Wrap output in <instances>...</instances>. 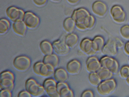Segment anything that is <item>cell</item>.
<instances>
[{
  "label": "cell",
  "mask_w": 129,
  "mask_h": 97,
  "mask_svg": "<svg viewBox=\"0 0 129 97\" xmlns=\"http://www.w3.org/2000/svg\"><path fill=\"white\" fill-rule=\"evenodd\" d=\"M15 79L10 78H0L1 89H6L12 91L14 87Z\"/></svg>",
  "instance_id": "ac0fdd59"
},
{
  "label": "cell",
  "mask_w": 129,
  "mask_h": 97,
  "mask_svg": "<svg viewBox=\"0 0 129 97\" xmlns=\"http://www.w3.org/2000/svg\"><path fill=\"white\" fill-rule=\"evenodd\" d=\"M47 0H33L34 3L37 5L41 6L46 3Z\"/></svg>",
  "instance_id": "e575fe53"
},
{
  "label": "cell",
  "mask_w": 129,
  "mask_h": 97,
  "mask_svg": "<svg viewBox=\"0 0 129 97\" xmlns=\"http://www.w3.org/2000/svg\"><path fill=\"white\" fill-rule=\"evenodd\" d=\"M11 91L6 89H1L0 91V96L2 97H11Z\"/></svg>",
  "instance_id": "1f68e13d"
},
{
  "label": "cell",
  "mask_w": 129,
  "mask_h": 97,
  "mask_svg": "<svg viewBox=\"0 0 129 97\" xmlns=\"http://www.w3.org/2000/svg\"><path fill=\"white\" fill-rule=\"evenodd\" d=\"M77 29L85 30L92 28L95 23L94 17L88 11L83 8H80L74 10L72 15Z\"/></svg>",
  "instance_id": "6da1fadb"
},
{
  "label": "cell",
  "mask_w": 129,
  "mask_h": 97,
  "mask_svg": "<svg viewBox=\"0 0 129 97\" xmlns=\"http://www.w3.org/2000/svg\"><path fill=\"white\" fill-rule=\"evenodd\" d=\"M6 12L8 18L15 22L23 19L25 14L22 10L13 6L8 7Z\"/></svg>",
  "instance_id": "4fadbf2b"
},
{
  "label": "cell",
  "mask_w": 129,
  "mask_h": 97,
  "mask_svg": "<svg viewBox=\"0 0 129 97\" xmlns=\"http://www.w3.org/2000/svg\"><path fill=\"white\" fill-rule=\"evenodd\" d=\"M56 88L60 97L74 96V94L73 91L66 82L57 83Z\"/></svg>",
  "instance_id": "9a60e30c"
},
{
  "label": "cell",
  "mask_w": 129,
  "mask_h": 97,
  "mask_svg": "<svg viewBox=\"0 0 129 97\" xmlns=\"http://www.w3.org/2000/svg\"><path fill=\"white\" fill-rule=\"evenodd\" d=\"M99 60L102 67L109 70L113 74H116L118 72L119 64L113 57L104 56Z\"/></svg>",
  "instance_id": "8992f818"
},
{
  "label": "cell",
  "mask_w": 129,
  "mask_h": 97,
  "mask_svg": "<svg viewBox=\"0 0 129 97\" xmlns=\"http://www.w3.org/2000/svg\"><path fill=\"white\" fill-rule=\"evenodd\" d=\"M53 51L58 56H64L69 53L70 48L64 40L59 39L54 41L52 44Z\"/></svg>",
  "instance_id": "52a82bcc"
},
{
  "label": "cell",
  "mask_w": 129,
  "mask_h": 97,
  "mask_svg": "<svg viewBox=\"0 0 129 97\" xmlns=\"http://www.w3.org/2000/svg\"><path fill=\"white\" fill-rule=\"evenodd\" d=\"M25 87V90L28 91L31 96H41L45 92L43 85L38 83L35 79L32 78H29L26 81Z\"/></svg>",
  "instance_id": "277c9868"
},
{
  "label": "cell",
  "mask_w": 129,
  "mask_h": 97,
  "mask_svg": "<svg viewBox=\"0 0 129 97\" xmlns=\"http://www.w3.org/2000/svg\"><path fill=\"white\" fill-rule=\"evenodd\" d=\"M39 46L41 52L45 56L53 53L52 44L49 41L46 40L42 41Z\"/></svg>",
  "instance_id": "7402d4cb"
},
{
  "label": "cell",
  "mask_w": 129,
  "mask_h": 97,
  "mask_svg": "<svg viewBox=\"0 0 129 97\" xmlns=\"http://www.w3.org/2000/svg\"><path fill=\"white\" fill-rule=\"evenodd\" d=\"M51 1L54 2H58L60 0H51Z\"/></svg>",
  "instance_id": "ab89813d"
},
{
  "label": "cell",
  "mask_w": 129,
  "mask_h": 97,
  "mask_svg": "<svg viewBox=\"0 0 129 97\" xmlns=\"http://www.w3.org/2000/svg\"><path fill=\"white\" fill-rule=\"evenodd\" d=\"M88 80L91 85L96 87L102 81L97 72L89 73L88 76Z\"/></svg>",
  "instance_id": "484cf974"
},
{
  "label": "cell",
  "mask_w": 129,
  "mask_h": 97,
  "mask_svg": "<svg viewBox=\"0 0 129 97\" xmlns=\"http://www.w3.org/2000/svg\"><path fill=\"white\" fill-rule=\"evenodd\" d=\"M117 48L115 39H110L105 44L101 52L104 56L113 57L117 54Z\"/></svg>",
  "instance_id": "ba28073f"
},
{
  "label": "cell",
  "mask_w": 129,
  "mask_h": 97,
  "mask_svg": "<svg viewBox=\"0 0 129 97\" xmlns=\"http://www.w3.org/2000/svg\"><path fill=\"white\" fill-rule=\"evenodd\" d=\"M23 19L25 25L30 29L37 27L40 21L39 18L34 13L30 11L27 12L25 13Z\"/></svg>",
  "instance_id": "30bf717a"
},
{
  "label": "cell",
  "mask_w": 129,
  "mask_h": 97,
  "mask_svg": "<svg viewBox=\"0 0 129 97\" xmlns=\"http://www.w3.org/2000/svg\"><path fill=\"white\" fill-rule=\"evenodd\" d=\"M124 51L126 55L129 56V41L125 44L124 47Z\"/></svg>",
  "instance_id": "8d00e7d4"
},
{
  "label": "cell",
  "mask_w": 129,
  "mask_h": 97,
  "mask_svg": "<svg viewBox=\"0 0 129 97\" xmlns=\"http://www.w3.org/2000/svg\"><path fill=\"white\" fill-rule=\"evenodd\" d=\"M117 84L113 78L102 81L97 87L98 93L102 96H106L111 94L116 89Z\"/></svg>",
  "instance_id": "3957f363"
},
{
  "label": "cell",
  "mask_w": 129,
  "mask_h": 97,
  "mask_svg": "<svg viewBox=\"0 0 129 97\" xmlns=\"http://www.w3.org/2000/svg\"><path fill=\"white\" fill-rule=\"evenodd\" d=\"M70 3L72 4H75L79 2V0H67Z\"/></svg>",
  "instance_id": "74e56055"
},
{
  "label": "cell",
  "mask_w": 129,
  "mask_h": 97,
  "mask_svg": "<svg viewBox=\"0 0 129 97\" xmlns=\"http://www.w3.org/2000/svg\"><path fill=\"white\" fill-rule=\"evenodd\" d=\"M66 43L70 48L75 47L79 40L77 35L74 33H71L67 35L64 39Z\"/></svg>",
  "instance_id": "603a6c76"
},
{
  "label": "cell",
  "mask_w": 129,
  "mask_h": 97,
  "mask_svg": "<svg viewBox=\"0 0 129 97\" xmlns=\"http://www.w3.org/2000/svg\"><path fill=\"white\" fill-rule=\"evenodd\" d=\"M45 92L47 95L51 97H59V94L58 92L56 86L50 85L44 88Z\"/></svg>",
  "instance_id": "4316f807"
},
{
  "label": "cell",
  "mask_w": 129,
  "mask_h": 97,
  "mask_svg": "<svg viewBox=\"0 0 129 97\" xmlns=\"http://www.w3.org/2000/svg\"><path fill=\"white\" fill-rule=\"evenodd\" d=\"M97 73L102 81L112 78L113 74L109 70L102 67Z\"/></svg>",
  "instance_id": "cb8c5ba5"
},
{
  "label": "cell",
  "mask_w": 129,
  "mask_h": 97,
  "mask_svg": "<svg viewBox=\"0 0 129 97\" xmlns=\"http://www.w3.org/2000/svg\"><path fill=\"white\" fill-rule=\"evenodd\" d=\"M12 27L13 31L17 34L21 36L24 35L26 27L24 23L21 20L15 21L13 24Z\"/></svg>",
  "instance_id": "44dd1931"
},
{
  "label": "cell",
  "mask_w": 129,
  "mask_h": 97,
  "mask_svg": "<svg viewBox=\"0 0 129 97\" xmlns=\"http://www.w3.org/2000/svg\"><path fill=\"white\" fill-rule=\"evenodd\" d=\"M86 70L89 73L97 72L101 67L99 60L94 56H89L85 63Z\"/></svg>",
  "instance_id": "7c38bea8"
},
{
  "label": "cell",
  "mask_w": 129,
  "mask_h": 97,
  "mask_svg": "<svg viewBox=\"0 0 129 97\" xmlns=\"http://www.w3.org/2000/svg\"><path fill=\"white\" fill-rule=\"evenodd\" d=\"M14 67L19 71L24 72L30 67L31 61L30 58L24 55H21L16 57L13 61Z\"/></svg>",
  "instance_id": "5b68a950"
},
{
  "label": "cell",
  "mask_w": 129,
  "mask_h": 97,
  "mask_svg": "<svg viewBox=\"0 0 129 97\" xmlns=\"http://www.w3.org/2000/svg\"><path fill=\"white\" fill-rule=\"evenodd\" d=\"M119 75L122 78H127L129 76V66L125 65L122 66L120 70Z\"/></svg>",
  "instance_id": "f1b7e54d"
},
{
  "label": "cell",
  "mask_w": 129,
  "mask_h": 97,
  "mask_svg": "<svg viewBox=\"0 0 129 97\" xmlns=\"http://www.w3.org/2000/svg\"><path fill=\"white\" fill-rule=\"evenodd\" d=\"M94 96L93 92L90 89L84 91L81 94V96L82 97H93Z\"/></svg>",
  "instance_id": "d6a6232c"
},
{
  "label": "cell",
  "mask_w": 129,
  "mask_h": 97,
  "mask_svg": "<svg viewBox=\"0 0 129 97\" xmlns=\"http://www.w3.org/2000/svg\"><path fill=\"white\" fill-rule=\"evenodd\" d=\"M79 48L80 51L89 57L94 56L96 53L93 49L92 40L87 38H84L81 40L79 44Z\"/></svg>",
  "instance_id": "8fae6325"
},
{
  "label": "cell",
  "mask_w": 129,
  "mask_h": 97,
  "mask_svg": "<svg viewBox=\"0 0 129 97\" xmlns=\"http://www.w3.org/2000/svg\"><path fill=\"white\" fill-rule=\"evenodd\" d=\"M75 23L72 18L68 17L65 19L63 23V27L67 32L70 33L74 30L75 26Z\"/></svg>",
  "instance_id": "d4e9b609"
},
{
  "label": "cell",
  "mask_w": 129,
  "mask_h": 97,
  "mask_svg": "<svg viewBox=\"0 0 129 97\" xmlns=\"http://www.w3.org/2000/svg\"><path fill=\"white\" fill-rule=\"evenodd\" d=\"M128 63H129V57L128 59Z\"/></svg>",
  "instance_id": "60d3db41"
},
{
  "label": "cell",
  "mask_w": 129,
  "mask_h": 97,
  "mask_svg": "<svg viewBox=\"0 0 129 97\" xmlns=\"http://www.w3.org/2000/svg\"><path fill=\"white\" fill-rule=\"evenodd\" d=\"M126 84L129 86V76L126 79Z\"/></svg>",
  "instance_id": "f35d334b"
},
{
  "label": "cell",
  "mask_w": 129,
  "mask_h": 97,
  "mask_svg": "<svg viewBox=\"0 0 129 97\" xmlns=\"http://www.w3.org/2000/svg\"><path fill=\"white\" fill-rule=\"evenodd\" d=\"M93 12L98 16L102 17L106 13L107 8L106 4L103 2L99 1L94 2L92 6Z\"/></svg>",
  "instance_id": "2e32d148"
},
{
  "label": "cell",
  "mask_w": 129,
  "mask_h": 97,
  "mask_svg": "<svg viewBox=\"0 0 129 97\" xmlns=\"http://www.w3.org/2000/svg\"><path fill=\"white\" fill-rule=\"evenodd\" d=\"M122 36L124 38L129 39V26L125 25L122 26L120 30Z\"/></svg>",
  "instance_id": "f546056e"
},
{
  "label": "cell",
  "mask_w": 129,
  "mask_h": 97,
  "mask_svg": "<svg viewBox=\"0 0 129 97\" xmlns=\"http://www.w3.org/2000/svg\"><path fill=\"white\" fill-rule=\"evenodd\" d=\"M110 13L113 19L116 22L121 23L126 18V14L122 8L116 5L113 6L110 10Z\"/></svg>",
  "instance_id": "9c48e42d"
},
{
  "label": "cell",
  "mask_w": 129,
  "mask_h": 97,
  "mask_svg": "<svg viewBox=\"0 0 129 97\" xmlns=\"http://www.w3.org/2000/svg\"><path fill=\"white\" fill-rule=\"evenodd\" d=\"M57 83L54 79L48 78L44 81L43 86L44 88L50 85L56 86Z\"/></svg>",
  "instance_id": "4dcf8cb0"
},
{
  "label": "cell",
  "mask_w": 129,
  "mask_h": 97,
  "mask_svg": "<svg viewBox=\"0 0 129 97\" xmlns=\"http://www.w3.org/2000/svg\"><path fill=\"white\" fill-rule=\"evenodd\" d=\"M42 61L45 63L51 65L55 69L58 65L59 59L58 56L52 53L45 56Z\"/></svg>",
  "instance_id": "d6986e66"
},
{
  "label": "cell",
  "mask_w": 129,
  "mask_h": 97,
  "mask_svg": "<svg viewBox=\"0 0 129 97\" xmlns=\"http://www.w3.org/2000/svg\"><path fill=\"white\" fill-rule=\"evenodd\" d=\"M33 70L36 75L44 78H49L53 75L55 68L51 65L39 61L33 65Z\"/></svg>",
  "instance_id": "7a4b0ae2"
},
{
  "label": "cell",
  "mask_w": 129,
  "mask_h": 97,
  "mask_svg": "<svg viewBox=\"0 0 129 97\" xmlns=\"http://www.w3.org/2000/svg\"><path fill=\"white\" fill-rule=\"evenodd\" d=\"M10 23L7 19L2 18L0 20V33L4 34L5 33L9 28Z\"/></svg>",
  "instance_id": "83f0119b"
},
{
  "label": "cell",
  "mask_w": 129,
  "mask_h": 97,
  "mask_svg": "<svg viewBox=\"0 0 129 97\" xmlns=\"http://www.w3.org/2000/svg\"><path fill=\"white\" fill-rule=\"evenodd\" d=\"M82 68L81 62L76 59L71 60L67 63L66 70L69 74L75 75L78 74Z\"/></svg>",
  "instance_id": "5bb4252c"
},
{
  "label": "cell",
  "mask_w": 129,
  "mask_h": 97,
  "mask_svg": "<svg viewBox=\"0 0 129 97\" xmlns=\"http://www.w3.org/2000/svg\"><path fill=\"white\" fill-rule=\"evenodd\" d=\"M92 48L96 53L101 51L105 44V40L101 36H97L92 40Z\"/></svg>",
  "instance_id": "ffe728a7"
},
{
  "label": "cell",
  "mask_w": 129,
  "mask_h": 97,
  "mask_svg": "<svg viewBox=\"0 0 129 97\" xmlns=\"http://www.w3.org/2000/svg\"><path fill=\"white\" fill-rule=\"evenodd\" d=\"M118 48H121L123 46L124 44L122 41L118 38H114Z\"/></svg>",
  "instance_id": "d590c367"
},
{
  "label": "cell",
  "mask_w": 129,
  "mask_h": 97,
  "mask_svg": "<svg viewBox=\"0 0 129 97\" xmlns=\"http://www.w3.org/2000/svg\"><path fill=\"white\" fill-rule=\"evenodd\" d=\"M68 74L66 69L59 68L55 70L53 76L57 83L66 82L68 79Z\"/></svg>",
  "instance_id": "e0dca14e"
},
{
  "label": "cell",
  "mask_w": 129,
  "mask_h": 97,
  "mask_svg": "<svg viewBox=\"0 0 129 97\" xmlns=\"http://www.w3.org/2000/svg\"><path fill=\"white\" fill-rule=\"evenodd\" d=\"M18 96L19 97L32 96L28 91L26 90L20 91L18 93Z\"/></svg>",
  "instance_id": "836d02e7"
}]
</instances>
